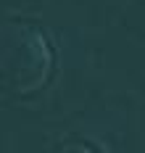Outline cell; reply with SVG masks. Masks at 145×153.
Segmentation results:
<instances>
[{"label": "cell", "instance_id": "1", "mask_svg": "<svg viewBox=\"0 0 145 153\" xmlns=\"http://www.w3.org/2000/svg\"><path fill=\"white\" fill-rule=\"evenodd\" d=\"M53 48L48 34L32 21H8L3 27L0 48V74L5 90L13 95H27L45 87L53 74Z\"/></svg>", "mask_w": 145, "mask_h": 153}, {"label": "cell", "instance_id": "2", "mask_svg": "<svg viewBox=\"0 0 145 153\" xmlns=\"http://www.w3.org/2000/svg\"><path fill=\"white\" fill-rule=\"evenodd\" d=\"M53 153H98L90 143H82V140H69V143H61Z\"/></svg>", "mask_w": 145, "mask_h": 153}]
</instances>
